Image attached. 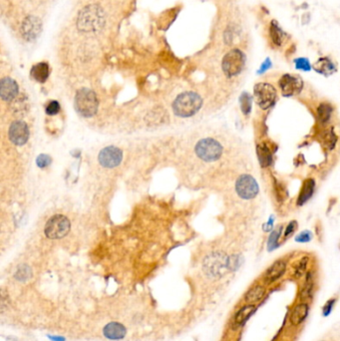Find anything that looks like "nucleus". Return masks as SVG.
Instances as JSON below:
<instances>
[{"mask_svg": "<svg viewBox=\"0 0 340 341\" xmlns=\"http://www.w3.org/2000/svg\"><path fill=\"white\" fill-rule=\"evenodd\" d=\"M106 23L103 8L97 4L83 7L77 16V28L83 33H96L101 31Z\"/></svg>", "mask_w": 340, "mask_h": 341, "instance_id": "nucleus-1", "label": "nucleus"}, {"mask_svg": "<svg viewBox=\"0 0 340 341\" xmlns=\"http://www.w3.org/2000/svg\"><path fill=\"white\" fill-rule=\"evenodd\" d=\"M203 100L195 92L180 94L173 104V109L179 117H191L201 109Z\"/></svg>", "mask_w": 340, "mask_h": 341, "instance_id": "nucleus-2", "label": "nucleus"}, {"mask_svg": "<svg viewBox=\"0 0 340 341\" xmlns=\"http://www.w3.org/2000/svg\"><path fill=\"white\" fill-rule=\"evenodd\" d=\"M75 109L79 115L85 118H90L95 115L98 110L96 94L87 88L80 89L75 96Z\"/></svg>", "mask_w": 340, "mask_h": 341, "instance_id": "nucleus-3", "label": "nucleus"}, {"mask_svg": "<svg viewBox=\"0 0 340 341\" xmlns=\"http://www.w3.org/2000/svg\"><path fill=\"white\" fill-rule=\"evenodd\" d=\"M245 54L238 48H234L226 53L221 61V68L226 77L233 78L239 75L245 66Z\"/></svg>", "mask_w": 340, "mask_h": 341, "instance_id": "nucleus-4", "label": "nucleus"}, {"mask_svg": "<svg viewBox=\"0 0 340 341\" xmlns=\"http://www.w3.org/2000/svg\"><path fill=\"white\" fill-rule=\"evenodd\" d=\"M204 273L214 278L221 277L229 269V256L222 253H213L204 261Z\"/></svg>", "mask_w": 340, "mask_h": 341, "instance_id": "nucleus-5", "label": "nucleus"}, {"mask_svg": "<svg viewBox=\"0 0 340 341\" xmlns=\"http://www.w3.org/2000/svg\"><path fill=\"white\" fill-rule=\"evenodd\" d=\"M254 97L261 110H268L275 104L277 100V91L271 83L259 82L254 87Z\"/></svg>", "mask_w": 340, "mask_h": 341, "instance_id": "nucleus-6", "label": "nucleus"}, {"mask_svg": "<svg viewBox=\"0 0 340 341\" xmlns=\"http://www.w3.org/2000/svg\"><path fill=\"white\" fill-rule=\"evenodd\" d=\"M196 153L205 162H214L221 158L222 154V147L218 141L212 138H205L197 144Z\"/></svg>", "mask_w": 340, "mask_h": 341, "instance_id": "nucleus-7", "label": "nucleus"}, {"mask_svg": "<svg viewBox=\"0 0 340 341\" xmlns=\"http://www.w3.org/2000/svg\"><path fill=\"white\" fill-rule=\"evenodd\" d=\"M70 231V222L62 215L52 217L46 223L45 235L47 238L55 239L65 237Z\"/></svg>", "mask_w": 340, "mask_h": 341, "instance_id": "nucleus-8", "label": "nucleus"}, {"mask_svg": "<svg viewBox=\"0 0 340 341\" xmlns=\"http://www.w3.org/2000/svg\"><path fill=\"white\" fill-rule=\"evenodd\" d=\"M236 192L242 200H253L257 197L259 188L254 177L241 175L236 182Z\"/></svg>", "mask_w": 340, "mask_h": 341, "instance_id": "nucleus-9", "label": "nucleus"}, {"mask_svg": "<svg viewBox=\"0 0 340 341\" xmlns=\"http://www.w3.org/2000/svg\"><path fill=\"white\" fill-rule=\"evenodd\" d=\"M278 87L285 97H291L299 94L304 88V81L295 74H285L278 80Z\"/></svg>", "mask_w": 340, "mask_h": 341, "instance_id": "nucleus-10", "label": "nucleus"}, {"mask_svg": "<svg viewBox=\"0 0 340 341\" xmlns=\"http://www.w3.org/2000/svg\"><path fill=\"white\" fill-rule=\"evenodd\" d=\"M42 30L41 20L36 16H27L21 24V33L26 41H33L39 36Z\"/></svg>", "mask_w": 340, "mask_h": 341, "instance_id": "nucleus-11", "label": "nucleus"}, {"mask_svg": "<svg viewBox=\"0 0 340 341\" xmlns=\"http://www.w3.org/2000/svg\"><path fill=\"white\" fill-rule=\"evenodd\" d=\"M122 151L116 147H107L99 154V162L105 168H115L122 161Z\"/></svg>", "mask_w": 340, "mask_h": 341, "instance_id": "nucleus-12", "label": "nucleus"}, {"mask_svg": "<svg viewBox=\"0 0 340 341\" xmlns=\"http://www.w3.org/2000/svg\"><path fill=\"white\" fill-rule=\"evenodd\" d=\"M9 139L10 141L17 145H24L29 138V130L27 125L22 121H15L11 124L9 128Z\"/></svg>", "mask_w": 340, "mask_h": 341, "instance_id": "nucleus-13", "label": "nucleus"}, {"mask_svg": "<svg viewBox=\"0 0 340 341\" xmlns=\"http://www.w3.org/2000/svg\"><path fill=\"white\" fill-rule=\"evenodd\" d=\"M288 269V262L286 259L279 258L275 260L271 267L263 273V279L267 283H272L277 281L283 274L286 273Z\"/></svg>", "mask_w": 340, "mask_h": 341, "instance_id": "nucleus-14", "label": "nucleus"}, {"mask_svg": "<svg viewBox=\"0 0 340 341\" xmlns=\"http://www.w3.org/2000/svg\"><path fill=\"white\" fill-rule=\"evenodd\" d=\"M18 85L17 83L9 78L5 77L0 82V96L4 101H11L17 96Z\"/></svg>", "mask_w": 340, "mask_h": 341, "instance_id": "nucleus-15", "label": "nucleus"}, {"mask_svg": "<svg viewBox=\"0 0 340 341\" xmlns=\"http://www.w3.org/2000/svg\"><path fill=\"white\" fill-rule=\"evenodd\" d=\"M308 312H309V306L307 303L306 302L297 303L290 312L289 322L293 326L300 325L308 316Z\"/></svg>", "mask_w": 340, "mask_h": 341, "instance_id": "nucleus-16", "label": "nucleus"}, {"mask_svg": "<svg viewBox=\"0 0 340 341\" xmlns=\"http://www.w3.org/2000/svg\"><path fill=\"white\" fill-rule=\"evenodd\" d=\"M315 186H316V183L314 179H307L305 181L296 201L297 205H305L306 202L310 200V198L313 196V193L315 191Z\"/></svg>", "mask_w": 340, "mask_h": 341, "instance_id": "nucleus-17", "label": "nucleus"}, {"mask_svg": "<svg viewBox=\"0 0 340 341\" xmlns=\"http://www.w3.org/2000/svg\"><path fill=\"white\" fill-rule=\"evenodd\" d=\"M266 288H264L262 284L260 283H255L250 290L247 291L244 295V300L245 302L250 303V305H256L257 302H259L264 295H266Z\"/></svg>", "mask_w": 340, "mask_h": 341, "instance_id": "nucleus-18", "label": "nucleus"}, {"mask_svg": "<svg viewBox=\"0 0 340 341\" xmlns=\"http://www.w3.org/2000/svg\"><path fill=\"white\" fill-rule=\"evenodd\" d=\"M269 34H270V39L274 46L280 47L283 44V42H285L286 33L283 32V30L281 29L277 21L272 20L271 22L270 28H269Z\"/></svg>", "mask_w": 340, "mask_h": 341, "instance_id": "nucleus-19", "label": "nucleus"}, {"mask_svg": "<svg viewBox=\"0 0 340 341\" xmlns=\"http://www.w3.org/2000/svg\"><path fill=\"white\" fill-rule=\"evenodd\" d=\"M313 69L321 75L329 76L336 71V66L328 57H321L314 63Z\"/></svg>", "mask_w": 340, "mask_h": 341, "instance_id": "nucleus-20", "label": "nucleus"}, {"mask_svg": "<svg viewBox=\"0 0 340 341\" xmlns=\"http://www.w3.org/2000/svg\"><path fill=\"white\" fill-rule=\"evenodd\" d=\"M49 73H50V68L46 62H41L34 65L30 71L31 77L35 81L39 83L46 82V80L49 77Z\"/></svg>", "mask_w": 340, "mask_h": 341, "instance_id": "nucleus-21", "label": "nucleus"}, {"mask_svg": "<svg viewBox=\"0 0 340 341\" xmlns=\"http://www.w3.org/2000/svg\"><path fill=\"white\" fill-rule=\"evenodd\" d=\"M103 333L109 339L118 340L122 339L125 336L126 328L121 324H118V322H112V324H109L105 326Z\"/></svg>", "mask_w": 340, "mask_h": 341, "instance_id": "nucleus-22", "label": "nucleus"}, {"mask_svg": "<svg viewBox=\"0 0 340 341\" xmlns=\"http://www.w3.org/2000/svg\"><path fill=\"white\" fill-rule=\"evenodd\" d=\"M256 151H257L258 161L261 167L266 168L271 166L272 163V151L271 150V147L268 145V143L266 142L260 143L257 146Z\"/></svg>", "mask_w": 340, "mask_h": 341, "instance_id": "nucleus-23", "label": "nucleus"}, {"mask_svg": "<svg viewBox=\"0 0 340 341\" xmlns=\"http://www.w3.org/2000/svg\"><path fill=\"white\" fill-rule=\"evenodd\" d=\"M255 311V305H250V303H248L247 306H243L238 310V312L235 315V324L238 326L244 324Z\"/></svg>", "mask_w": 340, "mask_h": 341, "instance_id": "nucleus-24", "label": "nucleus"}, {"mask_svg": "<svg viewBox=\"0 0 340 341\" xmlns=\"http://www.w3.org/2000/svg\"><path fill=\"white\" fill-rule=\"evenodd\" d=\"M309 264V257L308 256H302L292 264V276L296 279L301 278L305 274L307 273Z\"/></svg>", "mask_w": 340, "mask_h": 341, "instance_id": "nucleus-25", "label": "nucleus"}, {"mask_svg": "<svg viewBox=\"0 0 340 341\" xmlns=\"http://www.w3.org/2000/svg\"><path fill=\"white\" fill-rule=\"evenodd\" d=\"M333 107L329 103H321L316 108V116L321 124H327L332 116Z\"/></svg>", "mask_w": 340, "mask_h": 341, "instance_id": "nucleus-26", "label": "nucleus"}, {"mask_svg": "<svg viewBox=\"0 0 340 341\" xmlns=\"http://www.w3.org/2000/svg\"><path fill=\"white\" fill-rule=\"evenodd\" d=\"M313 287H314V281H313V274L311 272H308L306 273V279L304 284V287L301 289L300 291V298L302 300H307L312 296L313 293Z\"/></svg>", "mask_w": 340, "mask_h": 341, "instance_id": "nucleus-27", "label": "nucleus"}, {"mask_svg": "<svg viewBox=\"0 0 340 341\" xmlns=\"http://www.w3.org/2000/svg\"><path fill=\"white\" fill-rule=\"evenodd\" d=\"M282 232H283V226H282V224H279L275 227V230H273V232L270 235V238L268 240V250L270 252L273 251L279 245V239H280V237L282 235Z\"/></svg>", "mask_w": 340, "mask_h": 341, "instance_id": "nucleus-28", "label": "nucleus"}, {"mask_svg": "<svg viewBox=\"0 0 340 341\" xmlns=\"http://www.w3.org/2000/svg\"><path fill=\"white\" fill-rule=\"evenodd\" d=\"M323 142L325 146V148L332 150L336 144H337V135L335 134V132L333 129H327L323 132Z\"/></svg>", "mask_w": 340, "mask_h": 341, "instance_id": "nucleus-29", "label": "nucleus"}, {"mask_svg": "<svg viewBox=\"0 0 340 341\" xmlns=\"http://www.w3.org/2000/svg\"><path fill=\"white\" fill-rule=\"evenodd\" d=\"M240 109L244 116H249L252 112L253 98L249 93H243L240 96Z\"/></svg>", "mask_w": 340, "mask_h": 341, "instance_id": "nucleus-30", "label": "nucleus"}, {"mask_svg": "<svg viewBox=\"0 0 340 341\" xmlns=\"http://www.w3.org/2000/svg\"><path fill=\"white\" fill-rule=\"evenodd\" d=\"M273 189H274V194H275V198L276 201L281 204L285 202L286 198L288 197V192L285 188V186L282 185V183L274 180L273 182Z\"/></svg>", "mask_w": 340, "mask_h": 341, "instance_id": "nucleus-31", "label": "nucleus"}, {"mask_svg": "<svg viewBox=\"0 0 340 341\" xmlns=\"http://www.w3.org/2000/svg\"><path fill=\"white\" fill-rule=\"evenodd\" d=\"M294 64H295V68L298 70L309 71L311 69V65L309 63V60L306 58H304V57H300V58L295 59Z\"/></svg>", "mask_w": 340, "mask_h": 341, "instance_id": "nucleus-32", "label": "nucleus"}, {"mask_svg": "<svg viewBox=\"0 0 340 341\" xmlns=\"http://www.w3.org/2000/svg\"><path fill=\"white\" fill-rule=\"evenodd\" d=\"M242 262V258L240 256L234 255L232 256H229V269L230 271H237Z\"/></svg>", "mask_w": 340, "mask_h": 341, "instance_id": "nucleus-33", "label": "nucleus"}, {"mask_svg": "<svg viewBox=\"0 0 340 341\" xmlns=\"http://www.w3.org/2000/svg\"><path fill=\"white\" fill-rule=\"evenodd\" d=\"M297 230V222L292 221L290 222L285 229V233H283V238L285 239H288L289 237H291Z\"/></svg>", "mask_w": 340, "mask_h": 341, "instance_id": "nucleus-34", "label": "nucleus"}, {"mask_svg": "<svg viewBox=\"0 0 340 341\" xmlns=\"http://www.w3.org/2000/svg\"><path fill=\"white\" fill-rule=\"evenodd\" d=\"M60 111V104L57 101H51L46 106V113L50 116H54Z\"/></svg>", "mask_w": 340, "mask_h": 341, "instance_id": "nucleus-35", "label": "nucleus"}, {"mask_svg": "<svg viewBox=\"0 0 340 341\" xmlns=\"http://www.w3.org/2000/svg\"><path fill=\"white\" fill-rule=\"evenodd\" d=\"M51 158L48 155L42 154L40 156H38V158L36 159V164L39 168H45L47 166H49L51 164Z\"/></svg>", "mask_w": 340, "mask_h": 341, "instance_id": "nucleus-36", "label": "nucleus"}, {"mask_svg": "<svg viewBox=\"0 0 340 341\" xmlns=\"http://www.w3.org/2000/svg\"><path fill=\"white\" fill-rule=\"evenodd\" d=\"M335 301H336V298H331V299L326 301V303L323 307V316H328L331 313L333 307L335 305Z\"/></svg>", "mask_w": 340, "mask_h": 341, "instance_id": "nucleus-37", "label": "nucleus"}, {"mask_svg": "<svg viewBox=\"0 0 340 341\" xmlns=\"http://www.w3.org/2000/svg\"><path fill=\"white\" fill-rule=\"evenodd\" d=\"M312 239V234L309 231H305L302 232L301 234H299L296 237V241L298 242H307L309 240H311Z\"/></svg>", "mask_w": 340, "mask_h": 341, "instance_id": "nucleus-38", "label": "nucleus"}, {"mask_svg": "<svg viewBox=\"0 0 340 341\" xmlns=\"http://www.w3.org/2000/svg\"><path fill=\"white\" fill-rule=\"evenodd\" d=\"M271 67H272V61H271L270 58H268V59H266V61H264V62L261 64V66H260V68H259V70H258V74L264 73L266 71H268Z\"/></svg>", "mask_w": 340, "mask_h": 341, "instance_id": "nucleus-39", "label": "nucleus"}, {"mask_svg": "<svg viewBox=\"0 0 340 341\" xmlns=\"http://www.w3.org/2000/svg\"><path fill=\"white\" fill-rule=\"evenodd\" d=\"M52 340H54V341H64V339L62 338V337H50Z\"/></svg>", "mask_w": 340, "mask_h": 341, "instance_id": "nucleus-40", "label": "nucleus"}]
</instances>
